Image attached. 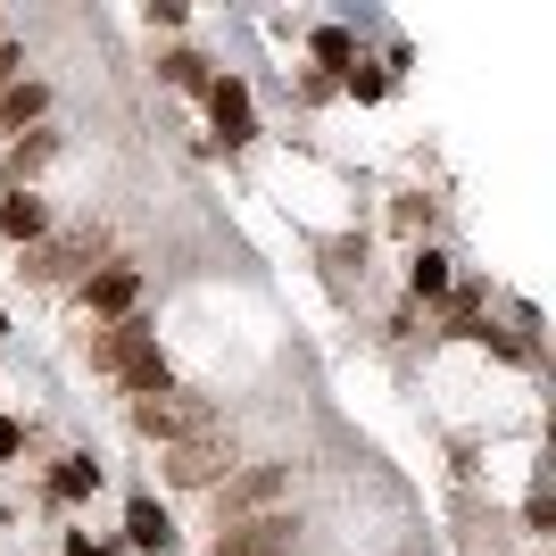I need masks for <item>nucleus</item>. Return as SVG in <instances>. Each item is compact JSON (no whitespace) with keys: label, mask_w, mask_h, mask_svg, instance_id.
Instances as JSON below:
<instances>
[{"label":"nucleus","mask_w":556,"mask_h":556,"mask_svg":"<svg viewBox=\"0 0 556 556\" xmlns=\"http://www.w3.org/2000/svg\"><path fill=\"white\" fill-rule=\"evenodd\" d=\"M92 366H100V374H116V382H125L134 399H166V391H175V366H166L159 332L141 325V316H125V325L92 332Z\"/></svg>","instance_id":"1"},{"label":"nucleus","mask_w":556,"mask_h":556,"mask_svg":"<svg viewBox=\"0 0 556 556\" xmlns=\"http://www.w3.org/2000/svg\"><path fill=\"white\" fill-rule=\"evenodd\" d=\"M166 482H175V490H225L232 482V448L216 441V424L166 448Z\"/></svg>","instance_id":"2"},{"label":"nucleus","mask_w":556,"mask_h":556,"mask_svg":"<svg viewBox=\"0 0 556 556\" xmlns=\"http://www.w3.org/2000/svg\"><path fill=\"white\" fill-rule=\"evenodd\" d=\"M300 548V523H291V515H241V523H225V532H216V556H291Z\"/></svg>","instance_id":"3"},{"label":"nucleus","mask_w":556,"mask_h":556,"mask_svg":"<svg viewBox=\"0 0 556 556\" xmlns=\"http://www.w3.org/2000/svg\"><path fill=\"white\" fill-rule=\"evenodd\" d=\"M208 125H216V141H225V150H250L257 141V109H250V84H241V75H208Z\"/></svg>","instance_id":"4"},{"label":"nucleus","mask_w":556,"mask_h":556,"mask_svg":"<svg viewBox=\"0 0 556 556\" xmlns=\"http://www.w3.org/2000/svg\"><path fill=\"white\" fill-rule=\"evenodd\" d=\"M208 407H200V399H191V407H175V391H166V399H134V432H150V441H166V448H175V441H191V432H208Z\"/></svg>","instance_id":"5"},{"label":"nucleus","mask_w":556,"mask_h":556,"mask_svg":"<svg viewBox=\"0 0 556 556\" xmlns=\"http://www.w3.org/2000/svg\"><path fill=\"white\" fill-rule=\"evenodd\" d=\"M134 300H141V275L125 266V257H109V266H92V275H84V307H92V316H109V325H125V316H134Z\"/></svg>","instance_id":"6"},{"label":"nucleus","mask_w":556,"mask_h":556,"mask_svg":"<svg viewBox=\"0 0 556 556\" xmlns=\"http://www.w3.org/2000/svg\"><path fill=\"white\" fill-rule=\"evenodd\" d=\"M291 482V465H250V473H232L225 490H216V515L225 523H241V515H266V498Z\"/></svg>","instance_id":"7"},{"label":"nucleus","mask_w":556,"mask_h":556,"mask_svg":"<svg viewBox=\"0 0 556 556\" xmlns=\"http://www.w3.org/2000/svg\"><path fill=\"white\" fill-rule=\"evenodd\" d=\"M84 257H100V225H75L67 241H34L25 275H34V282H59V275H75ZM84 275H92V266H84Z\"/></svg>","instance_id":"8"},{"label":"nucleus","mask_w":556,"mask_h":556,"mask_svg":"<svg viewBox=\"0 0 556 556\" xmlns=\"http://www.w3.org/2000/svg\"><path fill=\"white\" fill-rule=\"evenodd\" d=\"M42 116H50V84H34V75L0 84V134H34Z\"/></svg>","instance_id":"9"},{"label":"nucleus","mask_w":556,"mask_h":556,"mask_svg":"<svg viewBox=\"0 0 556 556\" xmlns=\"http://www.w3.org/2000/svg\"><path fill=\"white\" fill-rule=\"evenodd\" d=\"M50 159H59V134H50V125H34V134H17V141H9V166H0V184H9V191H25V184H34V175H42Z\"/></svg>","instance_id":"10"},{"label":"nucleus","mask_w":556,"mask_h":556,"mask_svg":"<svg viewBox=\"0 0 556 556\" xmlns=\"http://www.w3.org/2000/svg\"><path fill=\"white\" fill-rule=\"evenodd\" d=\"M125 540H134V548H150V556L175 548V523H166L159 498H125Z\"/></svg>","instance_id":"11"},{"label":"nucleus","mask_w":556,"mask_h":556,"mask_svg":"<svg viewBox=\"0 0 556 556\" xmlns=\"http://www.w3.org/2000/svg\"><path fill=\"white\" fill-rule=\"evenodd\" d=\"M0 232L34 250V241H42V232H50V208H42V200H34V191H0Z\"/></svg>","instance_id":"12"},{"label":"nucleus","mask_w":556,"mask_h":556,"mask_svg":"<svg viewBox=\"0 0 556 556\" xmlns=\"http://www.w3.org/2000/svg\"><path fill=\"white\" fill-rule=\"evenodd\" d=\"M92 490H100V465L92 457H59V465H50V498H59V507H84Z\"/></svg>","instance_id":"13"},{"label":"nucleus","mask_w":556,"mask_h":556,"mask_svg":"<svg viewBox=\"0 0 556 556\" xmlns=\"http://www.w3.org/2000/svg\"><path fill=\"white\" fill-rule=\"evenodd\" d=\"M448 291H457V275H448L441 250H416V257H407V300H448Z\"/></svg>","instance_id":"14"},{"label":"nucleus","mask_w":556,"mask_h":556,"mask_svg":"<svg viewBox=\"0 0 556 556\" xmlns=\"http://www.w3.org/2000/svg\"><path fill=\"white\" fill-rule=\"evenodd\" d=\"M316 67H332V84L357 75V34L349 25H316Z\"/></svg>","instance_id":"15"},{"label":"nucleus","mask_w":556,"mask_h":556,"mask_svg":"<svg viewBox=\"0 0 556 556\" xmlns=\"http://www.w3.org/2000/svg\"><path fill=\"white\" fill-rule=\"evenodd\" d=\"M159 67H166V84H175V92H208V59H200V50H166Z\"/></svg>","instance_id":"16"},{"label":"nucleus","mask_w":556,"mask_h":556,"mask_svg":"<svg viewBox=\"0 0 556 556\" xmlns=\"http://www.w3.org/2000/svg\"><path fill=\"white\" fill-rule=\"evenodd\" d=\"M9 457H25V424L17 416H0V465H9Z\"/></svg>","instance_id":"17"},{"label":"nucleus","mask_w":556,"mask_h":556,"mask_svg":"<svg viewBox=\"0 0 556 556\" xmlns=\"http://www.w3.org/2000/svg\"><path fill=\"white\" fill-rule=\"evenodd\" d=\"M59 556H109V548H100V540H84V532H67V540H59Z\"/></svg>","instance_id":"18"},{"label":"nucleus","mask_w":556,"mask_h":556,"mask_svg":"<svg viewBox=\"0 0 556 556\" xmlns=\"http://www.w3.org/2000/svg\"><path fill=\"white\" fill-rule=\"evenodd\" d=\"M0 341H9V316H0Z\"/></svg>","instance_id":"19"}]
</instances>
